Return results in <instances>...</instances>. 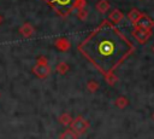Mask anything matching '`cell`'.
Segmentation results:
<instances>
[{"label": "cell", "mask_w": 154, "mask_h": 139, "mask_svg": "<svg viewBox=\"0 0 154 139\" xmlns=\"http://www.w3.org/2000/svg\"><path fill=\"white\" fill-rule=\"evenodd\" d=\"M132 36L136 39V41L138 44H146L149 40V37L152 36V30L143 29V28H140V27L135 25V28L132 30Z\"/></svg>", "instance_id": "obj_4"}, {"label": "cell", "mask_w": 154, "mask_h": 139, "mask_svg": "<svg viewBox=\"0 0 154 139\" xmlns=\"http://www.w3.org/2000/svg\"><path fill=\"white\" fill-rule=\"evenodd\" d=\"M77 17L81 19V21H85L87 17H88V11L85 8H79L77 10Z\"/></svg>", "instance_id": "obj_18"}, {"label": "cell", "mask_w": 154, "mask_h": 139, "mask_svg": "<svg viewBox=\"0 0 154 139\" xmlns=\"http://www.w3.org/2000/svg\"><path fill=\"white\" fill-rule=\"evenodd\" d=\"M32 74H35L38 79H46L51 74V66L48 64H40V63H36L34 66H32Z\"/></svg>", "instance_id": "obj_5"}, {"label": "cell", "mask_w": 154, "mask_h": 139, "mask_svg": "<svg viewBox=\"0 0 154 139\" xmlns=\"http://www.w3.org/2000/svg\"><path fill=\"white\" fill-rule=\"evenodd\" d=\"M60 17H67L73 11L84 8L85 0H45Z\"/></svg>", "instance_id": "obj_2"}, {"label": "cell", "mask_w": 154, "mask_h": 139, "mask_svg": "<svg viewBox=\"0 0 154 139\" xmlns=\"http://www.w3.org/2000/svg\"><path fill=\"white\" fill-rule=\"evenodd\" d=\"M128 104H129L128 98H126V97H123V95H119V97L116 99V102H114V105H116L118 109H124Z\"/></svg>", "instance_id": "obj_15"}, {"label": "cell", "mask_w": 154, "mask_h": 139, "mask_svg": "<svg viewBox=\"0 0 154 139\" xmlns=\"http://www.w3.org/2000/svg\"><path fill=\"white\" fill-rule=\"evenodd\" d=\"M152 117H153V120H154V112H153V115H152Z\"/></svg>", "instance_id": "obj_22"}, {"label": "cell", "mask_w": 154, "mask_h": 139, "mask_svg": "<svg viewBox=\"0 0 154 139\" xmlns=\"http://www.w3.org/2000/svg\"><path fill=\"white\" fill-rule=\"evenodd\" d=\"M77 138H78V135L72 129H65L59 135V139H77Z\"/></svg>", "instance_id": "obj_14"}, {"label": "cell", "mask_w": 154, "mask_h": 139, "mask_svg": "<svg viewBox=\"0 0 154 139\" xmlns=\"http://www.w3.org/2000/svg\"><path fill=\"white\" fill-rule=\"evenodd\" d=\"M19 33H20V35H22L23 37L29 39V37H31V36L34 35L35 29H34V27H32L30 23L26 22V23H24V24L20 25V28H19Z\"/></svg>", "instance_id": "obj_7"}, {"label": "cell", "mask_w": 154, "mask_h": 139, "mask_svg": "<svg viewBox=\"0 0 154 139\" xmlns=\"http://www.w3.org/2000/svg\"><path fill=\"white\" fill-rule=\"evenodd\" d=\"M58 121H59L63 126H70V123H71V121H72V116H71L70 114H67V112H64V114H61V115L58 117Z\"/></svg>", "instance_id": "obj_13"}, {"label": "cell", "mask_w": 154, "mask_h": 139, "mask_svg": "<svg viewBox=\"0 0 154 139\" xmlns=\"http://www.w3.org/2000/svg\"><path fill=\"white\" fill-rule=\"evenodd\" d=\"M54 46H55L59 51L66 52V51L71 47V44H70L69 39H66V37H58V39H55V41H54Z\"/></svg>", "instance_id": "obj_8"}, {"label": "cell", "mask_w": 154, "mask_h": 139, "mask_svg": "<svg viewBox=\"0 0 154 139\" xmlns=\"http://www.w3.org/2000/svg\"><path fill=\"white\" fill-rule=\"evenodd\" d=\"M111 7V4L107 0H99L97 4L95 5V8L100 12V13H106Z\"/></svg>", "instance_id": "obj_10"}, {"label": "cell", "mask_w": 154, "mask_h": 139, "mask_svg": "<svg viewBox=\"0 0 154 139\" xmlns=\"http://www.w3.org/2000/svg\"><path fill=\"white\" fill-rule=\"evenodd\" d=\"M1 23H2V17L0 16V24H1Z\"/></svg>", "instance_id": "obj_20"}, {"label": "cell", "mask_w": 154, "mask_h": 139, "mask_svg": "<svg viewBox=\"0 0 154 139\" xmlns=\"http://www.w3.org/2000/svg\"><path fill=\"white\" fill-rule=\"evenodd\" d=\"M136 27H140V28H143V29H148V30H152L154 28V21L152 18H149L147 15H143L140 17V19L137 21V23L135 24Z\"/></svg>", "instance_id": "obj_6"}, {"label": "cell", "mask_w": 154, "mask_h": 139, "mask_svg": "<svg viewBox=\"0 0 154 139\" xmlns=\"http://www.w3.org/2000/svg\"><path fill=\"white\" fill-rule=\"evenodd\" d=\"M36 63H40V64H48V60H47V58H46L45 56H40V57H37Z\"/></svg>", "instance_id": "obj_19"}, {"label": "cell", "mask_w": 154, "mask_h": 139, "mask_svg": "<svg viewBox=\"0 0 154 139\" xmlns=\"http://www.w3.org/2000/svg\"><path fill=\"white\" fill-rule=\"evenodd\" d=\"M103 77H105L106 82H107L109 86H113V85L117 82V80H118V77H117V75H114V73H108V74L103 75Z\"/></svg>", "instance_id": "obj_17"}, {"label": "cell", "mask_w": 154, "mask_h": 139, "mask_svg": "<svg viewBox=\"0 0 154 139\" xmlns=\"http://www.w3.org/2000/svg\"><path fill=\"white\" fill-rule=\"evenodd\" d=\"M152 50H153V52H154V45H153V47H152Z\"/></svg>", "instance_id": "obj_21"}, {"label": "cell", "mask_w": 154, "mask_h": 139, "mask_svg": "<svg viewBox=\"0 0 154 139\" xmlns=\"http://www.w3.org/2000/svg\"><path fill=\"white\" fill-rule=\"evenodd\" d=\"M79 53L102 75L113 73L135 51L131 41L112 24L103 19L79 45Z\"/></svg>", "instance_id": "obj_1"}, {"label": "cell", "mask_w": 154, "mask_h": 139, "mask_svg": "<svg viewBox=\"0 0 154 139\" xmlns=\"http://www.w3.org/2000/svg\"><path fill=\"white\" fill-rule=\"evenodd\" d=\"M123 17H124V15L122 13V11L118 10V8H114V10L109 13V16H108V21H109L112 24H118V23L122 22Z\"/></svg>", "instance_id": "obj_9"}, {"label": "cell", "mask_w": 154, "mask_h": 139, "mask_svg": "<svg viewBox=\"0 0 154 139\" xmlns=\"http://www.w3.org/2000/svg\"><path fill=\"white\" fill-rule=\"evenodd\" d=\"M69 69H70V66H69V64L66 62H60L55 66V71L58 74H60V75H65L69 71Z\"/></svg>", "instance_id": "obj_12"}, {"label": "cell", "mask_w": 154, "mask_h": 139, "mask_svg": "<svg viewBox=\"0 0 154 139\" xmlns=\"http://www.w3.org/2000/svg\"><path fill=\"white\" fill-rule=\"evenodd\" d=\"M88 128H89V122L81 115L72 118V121L70 123V129H72L77 135L84 134Z\"/></svg>", "instance_id": "obj_3"}, {"label": "cell", "mask_w": 154, "mask_h": 139, "mask_svg": "<svg viewBox=\"0 0 154 139\" xmlns=\"http://www.w3.org/2000/svg\"><path fill=\"white\" fill-rule=\"evenodd\" d=\"M142 16V12H140L137 8H132L130 12H129V15H128V18H129V21L135 25L136 23H137V21L140 19V17Z\"/></svg>", "instance_id": "obj_11"}, {"label": "cell", "mask_w": 154, "mask_h": 139, "mask_svg": "<svg viewBox=\"0 0 154 139\" xmlns=\"http://www.w3.org/2000/svg\"><path fill=\"white\" fill-rule=\"evenodd\" d=\"M99 88H100V85H99V82H96L95 80H89V81L87 82V89H88L89 92L94 93V92H96Z\"/></svg>", "instance_id": "obj_16"}]
</instances>
